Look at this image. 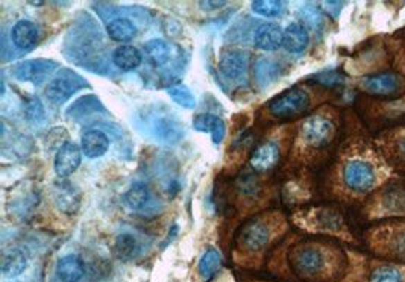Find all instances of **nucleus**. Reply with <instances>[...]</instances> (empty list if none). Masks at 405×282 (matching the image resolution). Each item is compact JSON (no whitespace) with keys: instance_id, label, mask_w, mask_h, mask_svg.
I'll list each match as a JSON object with an SVG mask.
<instances>
[{"instance_id":"obj_14","label":"nucleus","mask_w":405,"mask_h":282,"mask_svg":"<svg viewBox=\"0 0 405 282\" xmlns=\"http://www.w3.org/2000/svg\"><path fill=\"white\" fill-rule=\"evenodd\" d=\"M240 240L242 245L248 250H260L267 245L269 229L263 223L251 222L243 228Z\"/></svg>"},{"instance_id":"obj_26","label":"nucleus","mask_w":405,"mask_h":282,"mask_svg":"<svg viewBox=\"0 0 405 282\" xmlns=\"http://www.w3.org/2000/svg\"><path fill=\"white\" fill-rule=\"evenodd\" d=\"M168 93H169V96L181 106H184V108L196 106V99L193 96V93L190 91V88L186 87V85H182V84L173 85V87L168 90Z\"/></svg>"},{"instance_id":"obj_13","label":"nucleus","mask_w":405,"mask_h":282,"mask_svg":"<svg viewBox=\"0 0 405 282\" xmlns=\"http://www.w3.org/2000/svg\"><path fill=\"white\" fill-rule=\"evenodd\" d=\"M85 275V265L78 255L62 256L57 264V276L62 282H79Z\"/></svg>"},{"instance_id":"obj_34","label":"nucleus","mask_w":405,"mask_h":282,"mask_svg":"<svg viewBox=\"0 0 405 282\" xmlns=\"http://www.w3.org/2000/svg\"><path fill=\"white\" fill-rule=\"evenodd\" d=\"M322 6L323 8H328V11H332V14L337 15L339 11L341 10V6H343V5H341V3H323Z\"/></svg>"},{"instance_id":"obj_23","label":"nucleus","mask_w":405,"mask_h":282,"mask_svg":"<svg viewBox=\"0 0 405 282\" xmlns=\"http://www.w3.org/2000/svg\"><path fill=\"white\" fill-rule=\"evenodd\" d=\"M149 188L146 184L143 182H135L129 187V190L126 191L125 194V199H126V203L132 208V209H140L146 205V203L149 202Z\"/></svg>"},{"instance_id":"obj_16","label":"nucleus","mask_w":405,"mask_h":282,"mask_svg":"<svg viewBox=\"0 0 405 282\" xmlns=\"http://www.w3.org/2000/svg\"><path fill=\"white\" fill-rule=\"evenodd\" d=\"M246 70V58L240 52H226L222 55L220 59V72L228 79H238Z\"/></svg>"},{"instance_id":"obj_32","label":"nucleus","mask_w":405,"mask_h":282,"mask_svg":"<svg viewBox=\"0 0 405 282\" xmlns=\"http://www.w3.org/2000/svg\"><path fill=\"white\" fill-rule=\"evenodd\" d=\"M393 250L398 255L405 256V232H399L393 240Z\"/></svg>"},{"instance_id":"obj_4","label":"nucleus","mask_w":405,"mask_h":282,"mask_svg":"<svg viewBox=\"0 0 405 282\" xmlns=\"http://www.w3.org/2000/svg\"><path fill=\"white\" fill-rule=\"evenodd\" d=\"M300 132H303L305 143L314 147H321L331 140L332 134H334V128H332V123L328 119L316 115L304 122Z\"/></svg>"},{"instance_id":"obj_24","label":"nucleus","mask_w":405,"mask_h":282,"mask_svg":"<svg viewBox=\"0 0 405 282\" xmlns=\"http://www.w3.org/2000/svg\"><path fill=\"white\" fill-rule=\"evenodd\" d=\"M116 254L123 261L132 260L134 256L138 254V243L132 235L129 234H122L118 235L116 240Z\"/></svg>"},{"instance_id":"obj_5","label":"nucleus","mask_w":405,"mask_h":282,"mask_svg":"<svg viewBox=\"0 0 405 282\" xmlns=\"http://www.w3.org/2000/svg\"><path fill=\"white\" fill-rule=\"evenodd\" d=\"M82 155V149L71 143V141L62 144L57 153V158H55V173L58 175V178H69L70 175H73L78 167L81 166Z\"/></svg>"},{"instance_id":"obj_29","label":"nucleus","mask_w":405,"mask_h":282,"mask_svg":"<svg viewBox=\"0 0 405 282\" xmlns=\"http://www.w3.org/2000/svg\"><path fill=\"white\" fill-rule=\"evenodd\" d=\"M219 117L213 114H199L195 117L193 128L199 132H211Z\"/></svg>"},{"instance_id":"obj_30","label":"nucleus","mask_w":405,"mask_h":282,"mask_svg":"<svg viewBox=\"0 0 405 282\" xmlns=\"http://www.w3.org/2000/svg\"><path fill=\"white\" fill-rule=\"evenodd\" d=\"M225 137V123L222 119H217L216 124H214V128L211 131V138L216 144L222 143V140Z\"/></svg>"},{"instance_id":"obj_35","label":"nucleus","mask_w":405,"mask_h":282,"mask_svg":"<svg viewBox=\"0 0 405 282\" xmlns=\"http://www.w3.org/2000/svg\"><path fill=\"white\" fill-rule=\"evenodd\" d=\"M399 149H401V152L404 153V156H405V138L404 140H401V143H399Z\"/></svg>"},{"instance_id":"obj_10","label":"nucleus","mask_w":405,"mask_h":282,"mask_svg":"<svg viewBox=\"0 0 405 282\" xmlns=\"http://www.w3.org/2000/svg\"><path fill=\"white\" fill-rule=\"evenodd\" d=\"M280 161V149L273 143H264L258 146L251 155V167L257 171H267L276 166Z\"/></svg>"},{"instance_id":"obj_2","label":"nucleus","mask_w":405,"mask_h":282,"mask_svg":"<svg viewBox=\"0 0 405 282\" xmlns=\"http://www.w3.org/2000/svg\"><path fill=\"white\" fill-rule=\"evenodd\" d=\"M345 184L348 188L357 193H366L375 184V170L366 161L355 160L346 164L345 167Z\"/></svg>"},{"instance_id":"obj_8","label":"nucleus","mask_w":405,"mask_h":282,"mask_svg":"<svg viewBox=\"0 0 405 282\" xmlns=\"http://www.w3.org/2000/svg\"><path fill=\"white\" fill-rule=\"evenodd\" d=\"M55 202L57 207L66 214H73L81 205V193L69 181H61L55 185Z\"/></svg>"},{"instance_id":"obj_9","label":"nucleus","mask_w":405,"mask_h":282,"mask_svg":"<svg viewBox=\"0 0 405 282\" xmlns=\"http://www.w3.org/2000/svg\"><path fill=\"white\" fill-rule=\"evenodd\" d=\"M309 43V37L307 29L299 25V23H291L287 28L284 29V40H282V47L289 53L293 55H299L305 52Z\"/></svg>"},{"instance_id":"obj_7","label":"nucleus","mask_w":405,"mask_h":282,"mask_svg":"<svg viewBox=\"0 0 405 282\" xmlns=\"http://www.w3.org/2000/svg\"><path fill=\"white\" fill-rule=\"evenodd\" d=\"M284 40V30L280 25L275 23H264L260 25L253 35V44H255L260 50L272 52L280 49Z\"/></svg>"},{"instance_id":"obj_11","label":"nucleus","mask_w":405,"mask_h":282,"mask_svg":"<svg viewBox=\"0 0 405 282\" xmlns=\"http://www.w3.org/2000/svg\"><path fill=\"white\" fill-rule=\"evenodd\" d=\"M109 147V140L107 134H103L102 131L93 129L85 132L81 140V149L87 158H100L102 155H105Z\"/></svg>"},{"instance_id":"obj_19","label":"nucleus","mask_w":405,"mask_h":282,"mask_svg":"<svg viewBox=\"0 0 405 282\" xmlns=\"http://www.w3.org/2000/svg\"><path fill=\"white\" fill-rule=\"evenodd\" d=\"M28 267V258L25 252L20 249H11L10 252H6L2 258V272L3 275L15 278L21 275Z\"/></svg>"},{"instance_id":"obj_36","label":"nucleus","mask_w":405,"mask_h":282,"mask_svg":"<svg viewBox=\"0 0 405 282\" xmlns=\"http://www.w3.org/2000/svg\"><path fill=\"white\" fill-rule=\"evenodd\" d=\"M10 282H20V281H10Z\"/></svg>"},{"instance_id":"obj_17","label":"nucleus","mask_w":405,"mask_h":282,"mask_svg":"<svg viewBox=\"0 0 405 282\" xmlns=\"http://www.w3.org/2000/svg\"><path fill=\"white\" fill-rule=\"evenodd\" d=\"M113 61L118 68L129 72V70L137 68L141 64L143 57L137 47L129 46V44H122L114 50Z\"/></svg>"},{"instance_id":"obj_27","label":"nucleus","mask_w":405,"mask_h":282,"mask_svg":"<svg viewBox=\"0 0 405 282\" xmlns=\"http://www.w3.org/2000/svg\"><path fill=\"white\" fill-rule=\"evenodd\" d=\"M402 275L399 270L393 267H379L372 273L370 282H402Z\"/></svg>"},{"instance_id":"obj_15","label":"nucleus","mask_w":405,"mask_h":282,"mask_svg":"<svg viewBox=\"0 0 405 282\" xmlns=\"http://www.w3.org/2000/svg\"><path fill=\"white\" fill-rule=\"evenodd\" d=\"M55 67L57 66H55L53 62L35 59V61L21 62V64H19L14 68V73L20 81H39L46 73H49L51 68H55Z\"/></svg>"},{"instance_id":"obj_20","label":"nucleus","mask_w":405,"mask_h":282,"mask_svg":"<svg viewBox=\"0 0 405 282\" xmlns=\"http://www.w3.org/2000/svg\"><path fill=\"white\" fill-rule=\"evenodd\" d=\"M145 57L150 66L163 67L169 61L170 49L168 43L160 40V38H154V40H149L145 44Z\"/></svg>"},{"instance_id":"obj_6","label":"nucleus","mask_w":405,"mask_h":282,"mask_svg":"<svg viewBox=\"0 0 405 282\" xmlns=\"http://www.w3.org/2000/svg\"><path fill=\"white\" fill-rule=\"evenodd\" d=\"M361 88L373 96H392L399 90V79L393 73L372 75L361 81Z\"/></svg>"},{"instance_id":"obj_33","label":"nucleus","mask_w":405,"mask_h":282,"mask_svg":"<svg viewBox=\"0 0 405 282\" xmlns=\"http://www.w3.org/2000/svg\"><path fill=\"white\" fill-rule=\"evenodd\" d=\"M225 6V2H202L201 3V8H204V10H219V8Z\"/></svg>"},{"instance_id":"obj_21","label":"nucleus","mask_w":405,"mask_h":282,"mask_svg":"<svg viewBox=\"0 0 405 282\" xmlns=\"http://www.w3.org/2000/svg\"><path fill=\"white\" fill-rule=\"evenodd\" d=\"M73 91L75 88L71 87L70 81H67L66 77H57V79H53L47 85L46 96L49 97V100L53 102V104H62V102H66L71 96Z\"/></svg>"},{"instance_id":"obj_12","label":"nucleus","mask_w":405,"mask_h":282,"mask_svg":"<svg viewBox=\"0 0 405 282\" xmlns=\"http://www.w3.org/2000/svg\"><path fill=\"white\" fill-rule=\"evenodd\" d=\"M12 43L19 47V49L28 50L38 43V28L29 20H20L14 25L11 30Z\"/></svg>"},{"instance_id":"obj_18","label":"nucleus","mask_w":405,"mask_h":282,"mask_svg":"<svg viewBox=\"0 0 405 282\" xmlns=\"http://www.w3.org/2000/svg\"><path fill=\"white\" fill-rule=\"evenodd\" d=\"M107 32L113 41L125 44L134 40L135 35H137V28H135V25L131 20L120 17L108 23Z\"/></svg>"},{"instance_id":"obj_1","label":"nucleus","mask_w":405,"mask_h":282,"mask_svg":"<svg viewBox=\"0 0 405 282\" xmlns=\"http://www.w3.org/2000/svg\"><path fill=\"white\" fill-rule=\"evenodd\" d=\"M309 106V94L303 88H290L269 102V113L276 119H291Z\"/></svg>"},{"instance_id":"obj_22","label":"nucleus","mask_w":405,"mask_h":282,"mask_svg":"<svg viewBox=\"0 0 405 282\" xmlns=\"http://www.w3.org/2000/svg\"><path fill=\"white\" fill-rule=\"evenodd\" d=\"M222 255L216 249H208L199 261V273L204 279H210L220 269Z\"/></svg>"},{"instance_id":"obj_28","label":"nucleus","mask_w":405,"mask_h":282,"mask_svg":"<svg viewBox=\"0 0 405 282\" xmlns=\"http://www.w3.org/2000/svg\"><path fill=\"white\" fill-rule=\"evenodd\" d=\"M300 17H303V20L307 23L308 26H312L314 29L322 26V14L319 10H317V8H314L312 5L304 6L303 12H300Z\"/></svg>"},{"instance_id":"obj_25","label":"nucleus","mask_w":405,"mask_h":282,"mask_svg":"<svg viewBox=\"0 0 405 282\" xmlns=\"http://www.w3.org/2000/svg\"><path fill=\"white\" fill-rule=\"evenodd\" d=\"M251 8L253 12L263 17H278L284 11L282 2H278V0H257V2H252Z\"/></svg>"},{"instance_id":"obj_3","label":"nucleus","mask_w":405,"mask_h":282,"mask_svg":"<svg viewBox=\"0 0 405 282\" xmlns=\"http://www.w3.org/2000/svg\"><path fill=\"white\" fill-rule=\"evenodd\" d=\"M323 255L313 246H299L293 250L291 264L299 275L312 276L323 267Z\"/></svg>"},{"instance_id":"obj_31","label":"nucleus","mask_w":405,"mask_h":282,"mask_svg":"<svg viewBox=\"0 0 405 282\" xmlns=\"http://www.w3.org/2000/svg\"><path fill=\"white\" fill-rule=\"evenodd\" d=\"M317 79H319L322 84L328 85V87H334V85L341 82V76L336 72H330V73H322Z\"/></svg>"}]
</instances>
